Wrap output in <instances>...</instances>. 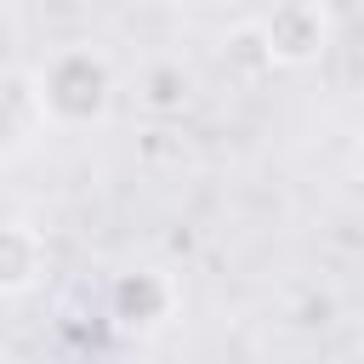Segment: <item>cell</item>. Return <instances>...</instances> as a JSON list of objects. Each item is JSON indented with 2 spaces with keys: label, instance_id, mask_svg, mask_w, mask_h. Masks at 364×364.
Instances as JSON below:
<instances>
[{
  "label": "cell",
  "instance_id": "obj_7",
  "mask_svg": "<svg viewBox=\"0 0 364 364\" xmlns=\"http://www.w3.org/2000/svg\"><path fill=\"white\" fill-rule=\"evenodd\" d=\"M290 324H296V330H330V324H336V296H330V290H313L307 307L290 313Z\"/></svg>",
  "mask_w": 364,
  "mask_h": 364
},
{
  "label": "cell",
  "instance_id": "obj_8",
  "mask_svg": "<svg viewBox=\"0 0 364 364\" xmlns=\"http://www.w3.org/2000/svg\"><path fill=\"white\" fill-rule=\"evenodd\" d=\"M353 176L364 182V142H358V154H353Z\"/></svg>",
  "mask_w": 364,
  "mask_h": 364
},
{
  "label": "cell",
  "instance_id": "obj_4",
  "mask_svg": "<svg viewBox=\"0 0 364 364\" xmlns=\"http://www.w3.org/2000/svg\"><path fill=\"white\" fill-rule=\"evenodd\" d=\"M51 125V108H46V91H40V74L11 63L6 80H0V136H6V159H23Z\"/></svg>",
  "mask_w": 364,
  "mask_h": 364
},
{
  "label": "cell",
  "instance_id": "obj_1",
  "mask_svg": "<svg viewBox=\"0 0 364 364\" xmlns=\"http://www.w3.org/2000/svg\"><path fill=\"white\" fill-rule=\"evenodd\" d=\"M40 74V91H46V108H51V125L57 131H91L114 114V97H119V74L108 63V51L74 40V46H57L51 57L34 63Z\"/></svg>",
  "mask_w": 364,
  "mask_h": 364
},
{
  "label": "cell",
  "instance_id": "obj_5",
  "mask_svg": "<svg viewBox=\"0 0 364 364\" xmlns=\"http://www.w3.org/2000/svg\"><path fill=\"white\" fill-rule=\"evenodd\" d=\"M46 267H51V250H46V233L23 216H11L0 228V301H23L46 284Z\"/></svg>",
  "mask_w": 364,
  "mask_h": 364
},
{
  "label": "cell",
  "instance_id": "obj_2",
  "mask_svg": "<svg viewBox=\"0 0 364 364\" xmlns=\"http://www.w3.org/2000/svg\"><path fill=\"white\" fill-rule=\"evenodd\" d=\"M182 307V290L165 267H125L108 279V296H102V313L119 336H159Z\"/></svg>",
  "mask_w": 364,
  "mask_h": 364
},
{
  "label": "cell",
  "instance_id": "obj_3",
  "mask_svg": "<svg viewBox=\"0 0 364 364\" xmlns=\"http://www.w3.org/2000/svg\"><path fill=\"white\" fill-rule=\"evenodd\" d=\"M330 34H336V23H330L324 0H279L262 17V40H267L273 68H313L330 51Z\"/></svg>",
  "mask_w": 364,
  "mask_h": 364
},
{
  "label": "cell",
  "instance_id": "obj_6",
  "mask_svg": "<svg viewBox=\"0 0 364 364\" xmlns=\"http://www.w3.org/2000/svg\"><path fill=\"white\" fill-rule=\"evenodd\" d=\"M131 97H136V108L148 119H182L193 108V68L182 57H154V63L136 68Z\"/></svg>",
  "mask_w": 364,
  "mask_h": 364
}]
</instances>
